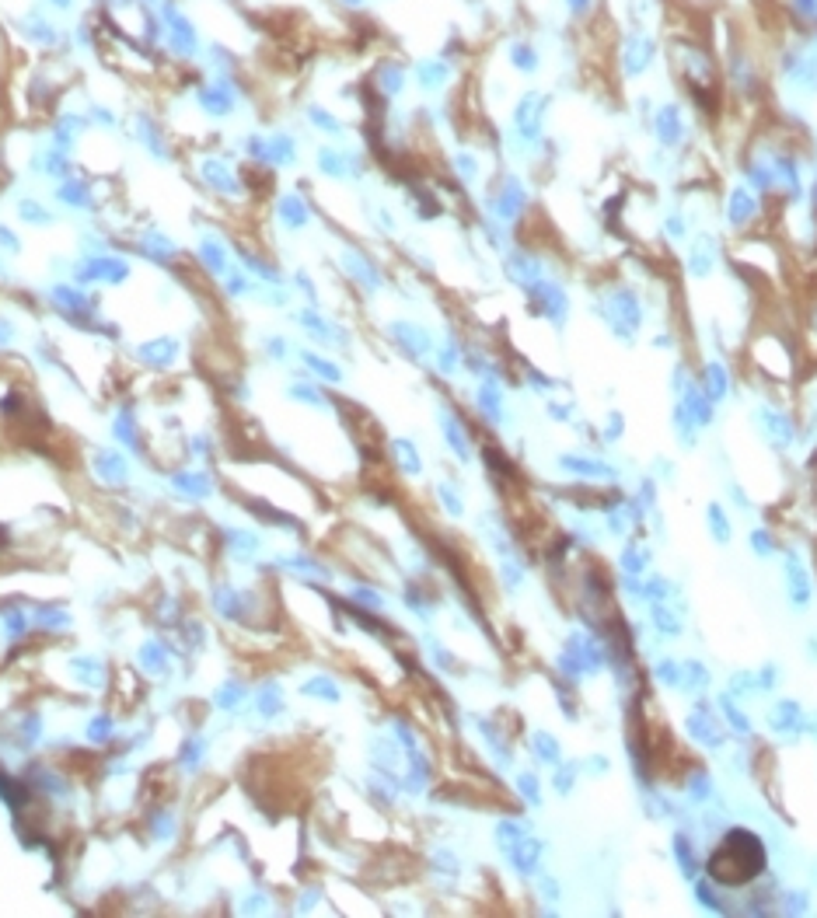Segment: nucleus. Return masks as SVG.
I'll return each instance as SVG.
<instances>
[{"instance_id": "nucleus-1", "label": "nucleus", "mask_w": 817, "mask_h": 918, "mask_svg": "<svg viewBox=\"0 0 817 918\" xmlns=\"http://www.w3.org/2000/svg\"><path fill=\"white\" fill-rule=\"evenodd\" d=\"M706 873L709 880H717L723 887H741L754 880L758 873H765V845L761 838L748 831V827H730L723 835L709 862H706Z\"/></svg>"}, {"instance_id": "nucleus-2", "label": "nucleus", "mask_w": 817, "mask_h": 918, "mask_svg": "<svg viewBox=\"0 0 817 918\" xmlns=\"http://www.w3.org/2000/svg\"><path fill=\"white\" fill-rule=\"evenodd\" d=\"M594 315L601 318L604 325H608V332L625 343V346H632L636 343V332H639V325H643V301L636 297V290L632 286H612V290H604L601 297H597V304H594Z\"/></svg>"}, {"instance_id": "nucleus-3", "label": "nucleus", "mask_w": 817, "mask_h": 918, "mask_svg": "<svg viewBox=\"0 0 817 918\" xmlns=\"http://www.w3.org/2000/svg\"><path fill=\"white\" fill-rule=\"evenodd\" d=\"M674 53V70L682 77L688 92H717L719 88V66L717 57L706 49V42H691V39H678L671 46Z\"/></svg>"}, {"instance_id": "nucleus-4", "label": "nucleus", "mask_w": 817, "mask_h": 918, "mask_svg": "<svg viewBox=\"0 0 817 918\" xmlns=\"http://www.w3.org/2000/svg\"><path fill=\"white\" fill-rule=\"evenodd\" d=\"M660 60V39L647 29H632V32L621 35L619 42V70L621 77L636 81L643 74H650Z\"/></svg>"}, {"instance_id": "nucleus-5", "label": "nucleus", "mask_w": 817, "mask_h": 918, "mask_svg": "<svg viewBox=\"0 0 817 918\" xmlns=\"http://www.w3.org/2000/svg\"><path fill=\"white\" fill-rule=\"evenodd\" d=\"M549 105H552V95L538 92V88H527L517 98V105H514V129H517L521 140H527V144L542 140V129H545V119H549Z\"/></svg>"}, {"instance_id": "nucleus-6", "label": "nucleus", "mask_w": 817, "mask_h": 918, "mask_svg": "<svg viewBox=\"0 0 817 918\" xmlns=\"http://www.w3.org/2000/svg\"><path fill=\"white\" fill-rule=\"evenodd\" d=\"M158 18H161L164 32H168V46L178 53V57H196L199 49V35H196V25L175 7V0H161L158 4Z\"/></svg>"}, {"instance_id": "nucleus-7", "label": "nucleus", "mask_w": 817, "mask_h": 918, "mask_svg": "<svg viewBox=\"0 0 817 918\" xmlns=\"http://www.w3.org/2000/svg\"><path fill=\"white\" fill-rule=\"evenodd\" d=\"M524 293H527V301H531L535 315H542L545 321H552L556 328L566 325V318H569V293H566V286L562 284H556V280H538L535 286H527Z\"/></svg>"}, {"instance_id": "nucleus-8", "label": "nucleus", "mask_w": 817, "mask_h": 918, "mask_svg": "<svg viewBox=\"0 0 817 918\" xmlns=\"http://www.w3.org/2000/svg\"><path fill=\"white\" fill-rule=\"evenodd\" d=\"M726 77H730V88L737 92V95H758L761 92V66L754 60L748 49H741V46H734L730 53H726Z\"/></svg>"}, {"instance_id": "nucleus-9", "label": "nucleus", "mask_w": 817, "mask_h": 918, "mask_svg": "<svg viewBox=\"0 0 817 918\" xmlns=\"http://www.w3.org/2000/svg\"><path fill=\"white\" fill-rule=\"evenodd\" d=\"M654 136L660 147L674 151L685 140V109L678 101H664L654 109Z\"/></svg>"}, {"instance_id": "nucleus-10", "label": "nucleus", "mask_w": 817, "mask_h": 918, "mask_svg": "<svg viewBox=\"0 0 817 918\" xmlns=\"http://www.w3.org/2000/svg\"><path fill=\"white\" fill-rule=\"evenodd\" d=\"M758 210H761V203H758V196H754L748 186H734V189L726 192L723 217H726V227H730V231H744V227L758 217Z\"/></svg>"}, {"instance_id": "nucleus-11", "label": "nucleus", "mask_w": 817, "mask_h": 918, "mask_svg": "<svg viewBox=\"0 0 817 918\" xmlns=\"http://www.w3.org/2000/svg\"><path fill=\"white\" fill-rule=\"evenodd\" d=\"M524 206H527V192H524L521 179H517V175H507V179L500 182L496 199H492L496 217H500V221H507V223H514L524 214Z\"/></svg>"}, {"instance_id": "nucleus-12", "label": "nucleus", "mask_w": 817, "mask_h": 918, "mask_svg": "<svg viewBox=\"0 0 817 918\" xmlns=\"http://www.w3.org/2000/svg\"><path fill=\"white\" fill-rule=\"evenodd\" d=\"M717 262H719V245L713 234H699L695 241H691V249H688V273L695 276V280H709L713 273H717Z\"/></svg>"}, {"instance_id": "nucleus-13", "label": "nucleus", "mask_w": 817, "mask_h": 918, "mask_svg": "<svg viewBox=\"0 0 817 918\" xmlns=\"http://www.w3.org/2000/svg\"><path fill=\"white\" fill-rule=\"evenodd\" d=\"M685 730L695 744H702V748H709V751L723 748V740H726V737H723V727L717 723V716L706 713V705H699L695 713H688Z\"/></svg>"}, {"instance_id": "nucleus-14", "label": "nucleus", "mask_w": 817, "mask_h": 918, "mask_svg": "<svg viewBox=\"0 0 817 918\" xmlns=\"http://www.w3.org/2000/svg\"><path fill=\"white\" fill-rule=\"evenodd\" d=\"M413 77H416V84L423 88V92H440V88H448V81L455 77V66L448 57H423V60H416L413 66Z\"/></svg>"}, {"instance_id": "nucleus-15", "label": "nucleus", "mask_w": 817, "mask_h": 918, "mask_svg": "<svg viewBox=\"0 0 817 918\" xmlns=\"http://www.w3.org/2000/svg\"><path fill=\"white\" fill-rule=\"evenodd\" d=\"M754 419H758L761 433L769 437L772 447H789V443H793V423H789V415L769 409V406H761V409L754 412Z\"/></svg>"}, {"instance_id": "nucleus-16", "label": "nucleus", "mask_w": 817, "mask_h": 918, "mask_svg": "<svg viewBox=\"0 0 817 918\" xmlns=\"http://www.w3.org/2000/svg\"><path fill=\"white\" fill-rule=\"evenodd\" d=\"M769 164L776 171V189H783L789 199H796L800 196V164H796V158L789 151H776V154H769Z\"/></svg>"}, {"instance_id": "nucleus-17", "label": "nucleus", "mask_w": 817, "mask_h": 918, "mask_svg": "<svg viewBox=\"0 0 817 918\" xmlns=\"http://www.w3.org/2000/svg\"><path fill=\"white\" fill-rule=\"evenodd\" d=\"M507 273L514 276V284L527 290V286H535L538 280H545V266H542V258L538 255H527V252H514L507 258Z\"/></svg>"}, {"instance_id": "nucleus-18", "label": "nucleus", "mask_w": 817, "mask_h": 918, "mask_svg": "<svg viewBox=\"0 0 817 918\" xmlns=\"http://www.w3.org/2000/svg\"><path fill=\"white\" fill-rule=\"evenodd\" d=\"M507 64L514 66L517 74H524V77H531V74L542 70V49L531 39H514L507 46Z\"/></svg>"}, {"instance_id": "nucleus-19", "label": "nucleus", "mask_w": 817, "mask_h": 918, "mask_svg": "<svg viewBox=\"0 0 817 918\" xmlns=\"http://www.w3.org/2000/svg\"><path fill=\"white\" fill-rule=\"evenodd\" d=\"M388 332H392V339L405 349L409 356L423 360L426 353H430V336H426L423 328H416V325H409V321H395Z\"/></svg>"}, {"instance_id": "nucleus-20", "label": "nucleus", "mask_w": 817, "mask_h": 918, "mask_svg": "<svg viewBox=\"0 0 817 918\" xmlns=\"http://www.w3.org/2000/svg\"><path fill=\"white\" fill-rule=\"evenodd\" d=\"M405 81H409V70L398 64V60H381L378 74H374V88L385 98H395L405 92Z\"/></svg>"}, {"instance_id": "nucleus-21", "label": "nucleus", "mask_w": 817, "mask_h": 918, "mask_svg": "<svg viewBox=\"0 0 817 918\" xmlns=\"http://www.w3.org/2000/svg\"><path fill=\"white\" fill-rule=\"evenodd\" d=\"M559 465L566 468V472H577V476L584 478H604V482H612V478H619V472L608 465V461H597V458H580V454H562L559 458Z\"/></svg>"}, {"instance_id": "nucleus-22", "label": "nucleus", "mask_w": 817, "mask_h": 918, "mask_svg": "<svg viewBox=\"0 0 817 918\" xmlns=\"http://www.w3.org/2000/svg\"><path fill=\"white\" fill-rule=\"evenodd\" d=\"M769 727L776 730V733H783V737H796V733L804 730V713H800V705H796L793 698L776 702V709H772V716H769Z\"/></svg>"}, {"instance_id": "nucleus-23", "label": "nucleus", "mask_w": 817, "mask_h": 918, "mask_svg": "<svg viewBox=\"0 0 817 918\" xmlns=\"http://www.w3.org/2000/svg\"><path fill=\"white\" fill-rule=\"evenodd\" d=\"M699 384H702V391L719 406V402L730 395V371H726V363L709 360V363L702 367V374H699Z\"/></svg>"}, {"instance_id": "nucleus-24", "label": "nucleus", "mask_w": 817, "mask_h": 918, "mask_svg": "<svg viewBox=\"0 0 817 918\" xmlns=\"http://www.w3.org/2000/svg\"><path fill=\"white\" fill-rule=\"evenodd\" d=\"M744 179H748V189L754 196H772L776 192V171H772L769 158H761V154L744 164Z\"/></svg>"}, {"instance_id": "nucleus-25", "label": "nucleus", "mask_w": 817, "mask_h": 918, "mask_svg": "<svg viewBox=\"0 0 817 918\" xmlns=\"http://www.w3.org/2000/svg\"><path fill=\"white\" fill-rule=\"evenodd\" d=\"M343 262H346V269L353 273V280H357L363 290H378V286H381V273L370 266V258H367V255L346 252V258H343Z\"/></svg>"}, {"instance_id": "nucleus-26", "label": "nucleus", "mask_w": 817, "mask_h": 918, "mask_svg": "<svg viewBox=\"0 0 817 918\" xmlns=\"http://www.w3.org/2000/svg\"><path fill=\"white\" fill-rule=\"evenodd\" d=\"M199 101H203V109L206 112H213V116H224L230 112V105H234V92H230L228 84H206V88H199Z\"/></svg>"}, {"instance_id": "nucleus-27", "label": "nucleus", "mask_w": 817, "mask_h": 918, "mask_svg": "<svg viewBox=\"0 0 817 918\" xmlns=\"http://www.w3.org/2000/svg\"><path fill=\"white\" fill-rule=\"evenodd\" d=\"M786 587H789V601L807 604L811 601V580L796 559H786Z\"/></svg>"}, {"instance_id": "nucleus-28", "label": "nucleus", "mask_w": 817, "mask_h": 918, "mask_svg": "<svg viewBox=\"0 0 817 918\" xmlns=\"http://www.w3.org/2000/svg\"><path fill=\"white\" fill-rule=\"evenodd\" d=\"M709 685V667L702 664V660H685L682 664V692H702Z\"/></svg>"}, {"instance_id": "nucleus-29", "label": "nucleus", "mask_w": 817, "mask_h": 918, "mask_svg": "<svg viewBox=\"0 0 817 918\" xmlns=\"http://www.w3.org/2000/svg\"><path fill=\"white\" fill-rule=\"evenodd\" d=\"M538 855H542V842L538 838H524L514 845V862L521 873H535L538 870Z\"/></svg>"}, {"instance_id": "nucleus-30", "label": "nucleus", "mask_w": 817, "mask_h": 918, "mask_svg": "<svg viewBox=\"0 0 817 918\" xmlns=\"http://www.w3.org/2000/svg\"><path fill=\"white\" fill-rule=\"evenodd\" d=\"M650 622H654V629L656 633H664V635H682V618L667 608L664 601H656L654 608H650Z\"/></svg>"}, {"instance_id": "nucleus-31", "label": "nucleus", "mask_w": 817, "mask_h": 918, "mask_svg": "<svg viewBox=\"0 0 817 918\" xmlns=\"http://www.w3.org/2000/svg\"><path fill=\"white\" fill-rule=\"evenodd\" d=\"M621 570H625V576H639V573L647 570V563H650V552L647 548H639L636 541H629L625 548H621Z\"/></svg>"}, {"instance_id": "nucleus-32", "label": "nucleus", "mask_w": 817, "mask_h": 918, "mask_svg": "<svg viewBox=\"0 0 817 918\" xmlns=\"http://www.w3.org/2000/svg\"><path fill=\"white\" fill-rule=\"evenodd\" d=\"M671 419H674V433H678V441L685 443V447H695V430H699V426H695L691 412H688L685 406L678 402V406H674V412H671Z\"/></svg>"}, {"instance_id": "nucleus-33", "label": "nucleus", "mask_w": 817, "mask_h": 918, "mask_svg": "<svg viewBox=\"0 0 817 918\" xmlns=\"http://www.w3.org/2000/svg\"><path fill=\"white\" fill-rule=\"evenodd\" d=\"M719 709H723V716H726V723L734 727V733H741V737H748L752 733V723H748V716L737 709V702L730 695H723L719 698Z\"/></svg>"}, {"instance_id": "nucleus-34", "label": "nucleus", "mask_w": 817, "mask_h": 918, "mask_svg": "<svg viewBox=\"0 0 817 918\" xmlns=\"http://www.w3.org/2000/svg\"><path fill=\"white\" fill-rule=\"evenodd\" d=\"M535 755L545 761V765H559V758H562V748H559V740L552 737V733H535Z\"/></svg>"}, {"instance_id": "nucleus-35", "label": "nucleus", "mask_w": 817, "mask_h": 918, "mask_svg": "<svg viewBox=\"0 0 817 918\" xmlns=\"http://www.w3.org/2000/svg\"><path fill=\"white\" fill-rule=\"evenodd\" d=\"M674 859H678V866H682V873H685L688 880H695V873H699V862H695L691 842H688L685 835H678V838H674Z\"/></svg>"}, {"instance_id": "nucleus-36", "label": "nucleus", "mask_w": 817, "mask_h": 918, "mask_svg": "<svg viewBox=\"0 0 817 918\" xmlns=\"http://www.w3.org/2000/svg\"><path fill=\"white\" fill-rule=\"evenodd\" d=\"M706 520H709L713 538H717L719 545H726V541H730V520H726V513H723L719 503H709V507H706Z\"/></svg>"}, {"instance_id": "nucleus-37", "label": "nucleus", "mask_w": 817, "mask_h": 918, "mask_svg": "<svg viewBox=\"0 0 817 918\" xmlns=\"http://www.w3.org/2000/svg\"><path fill=\"white\" fill-rule=\"evenodd\" d=\"M318 164H322V171L332 175V179H343L346 175V164H350V154H343V151H332L326 147L322 154H318Z\"/></svg>"}, {"instance_id": "nucleus-38", "label": "nucleus", "mask_w": 817, "mask_h": 918, "mask_svg": "<svg viewBox=\"0 0 817 918\" xmlns=\"http://www.w3.org/2000/svg\"><path fill=\"white\" fill-rule=\"evenodd\" d=\"M688 800H691V803L713 800V779H709L706 772H695V775L688 779Z\"/></svg>"}, {"instance_id": "nucleus-39", "label": "nucleus", "mask_w": 817, "mask_h": 918, "mask_svg": "<svg viewBox=\"0 0 817 918\" xmlns=\"http://www.w3.org/2000/svg\"><path fill=\"white\" fill-rule=\"evenodd\" d=\"M643 598L647 601H667V598H674V583L671 580H664V576H650L647 583H643Z\"/></svg>"}, {"instance_id": "nucleus-40", "label": "nucleus", "mask_w": 817, "mask_h": 918, "mask_svg": "<svg viewBox=\"0 0 817 918\" xmlns=\"http://www.w3.org/2000/svg\"><path fill=\"white\" fill-rule=\"evenodd\" d=\"M789 14L804 25H817V0H786Z\"/></svg>"}, {"instance_id": "nucleus-41", "label": "nucleus", "mask_w": 817, "mask_h": 918, "mask_svg": "<svg viewBox=\"0 0 817 918\" xmlns=\"http://www.w3.org/2000/svg\"><path fill=\"white\" fill-rule=\"evenodd\" d=\"M308 119H311V127L326 129V133H343V123H339L332 112H326L322 105H311V109H308Z\"/></svg>"}, {"instance_id": "nucleus-42", "label": "nucleus", "mask_w": 817, "mask_h": 918, "mask_svg": "<svg viewBox=\"0 0 817 918\" xmlns=\"http://www.w3.org/2000/svg\"><path fill=\"white\" fill-rule=\"evenodd\" d=\"M654 674H656V681L667 685V688H678V685H682V664H678V660H660V664L654 667Z\"/></svg>"}, {"instance_id": "nucleus-43", "label": "nucleus", "mask_w": 817, "mask_h": 918, "mask_svg": "<svg viewBox=\"0 0 817 918\" xmlns=\"http://www.w3.org/2000/svg\"><path fill=\"white\" fill-rule=\"evenodd\" d=\"M597 4H601V0H562V11H566L573 22H587V18H594Z\"/></svg>"}, {"instance_id": "nucleus-44", "label": "nucleus", "mask_w": 817, "mask_h": 918, "mask_svg": "<svg viewBox=\"0 0 817 918\" xmlns=\"http://www.w3.org/2000/svg\"><path fill=\"white\" fill-rule=\"evenodd\" d=\"M280 214L287 217V223H291V227H304V223H308V210H304V203H300L297 196H287V199H283Z\"/></svg>"}, {"instance_id": "nucleus-45", "label": "nucleus", "mask_w": 817, "mask_h": 918, "mask_svg": "<svg viewBox=\"0 0 817 918\" xmlns=\"http://www.w3.org/2000/svg\"><path fill=\"white\" fill-rule=\"evenodd\" d=\"M695 894H699V901L709 908V912H726V905L717 897V890H713V884H706V880H699L695 884Z\"/></svg>"}, {"instance_id": "nucleus-46", "label": "nucleus", "mask_w": 817, "mask_h": 918, "mask_svg": "<svg viewBox=\"0 0 817 918\" xmlns=\"http://www.w3.org/2000/svg\"><path fill=\"white\" fill-rule=\"evenodd\" d=\"M664 231H667V238H671V241H685V238H688L685 214H671V217L664 221Z\"/></svg>"}, {"instance_id": "nucleus-47", "label": "nucleus", "mask_w": 817, "mask_h": 918, "mask_svg": "<svg viewBox=\"0 0 817 918\" xmlns=\"http://www.w3.org/2000/svg\"><path fill=\"white\" fill-rule=\"evenodd\" d=\"M752 552H754V555H761V559H769V555L776 552V545H772V535H769V531H761V528H758V531H752Z\"/></svg>"}, {"instance_id": "nucleus-48", "label": "nucleus", "mask_w": 817, "mask_h": 918, "mask_svg": "<svg viewBox=\"0 0 817 918\" xmlns=\"http://www.w3.org/2000/svg\"><path fill=\"white\" fill-rule=\"evenodd\" d=\"M479 406L490 412L492 419H500V391H496L492 384H486V388L479 391Z\"/></svg>"}, {"instance_id": "nucleus-49", "label": "nucleus", "mask_w": 817, "mask_h": 918, "mask_svg": "<svg viewBox=\"0 0 817 918\" xmlns=\"http://www.w3.org/2000/svg\"><path fill=\"white\" fill-rule=\"evenodd\" d=\"M304 360H308V363H311V371H318L322 378H328V380H339V378H343V374L335 371V363H328V360H322V356H311V353H308Z\"/></svg>"}, {"instance_id": "nucleus-50", "label": "nucleus", "mask_w": 817, "mask_h": 918, "mask_svg": "<svg viewBox=\"0 0 817 918\" xmlns=\"http://www.w3.org/2000/svg\"><path fill=\"white\" fill-rule=\"evenodd\" d=\"M273 161H294V144L287 140V136H280V140H273Z\"/></svg>"}, {"instance_id": "nucleus-51", "label": "nucleus", "mask_w": 817, "mask_h": 918, "mask_svg": "<svg viewBox=\"0 0 817 918\" xmlns=\"http://www.w3.org/2000/svg\"><path fill=\"white\" fill-rule=\"evenodd\" d=\"M573 779H577V765H569V768H559V772H556V790L566 796V792L573 790Z\"/></svg>"}, {"instance_id": "nucleus-52", "label": "nucleus", "mask_w": 817, "mask_h": 918, "mask_svg": "<svg viewBox=\"0 0 817 918\" xmlns=\"http://www.w3.org/2000/svg\"><path fill=\"white\" fill-rule=\"evenodd\" d=\"M517 838H521V827H517V824H500V845L514 849V845H517Z\"/></svg>"}, {"instance_id": "nucleus-53", "label": "nucleus", "mask_w": 817, "mask_h": 918, "mask_svg": "<svg viewBox=\"0 0 817 918\" xmlns=\"http://www.w3.org/2000/svg\"><path fill=\"white\" fill-rule=\"evenodd\" d=\"M521 792L527 796V803H542V792H538L535 775H521Z\"/></svg>"}, {"instance_id": "nucleus-54", "label": "nucleus", "mask_w": 817, "mask_h": 918, "mask_svg": "<svg viewBox=\"0 0 817 918\" xmlns=\"http://www.w3.org/2000/svg\"><path fill=\"white\" fill-rule=\"evenodd\" d=\"M455 164L461 168V179H475V158H468V154H458Z\"/></svg>"}, {"instance_id": "nucleus-55", "label": "nucleus", "mask_w": 817, "mask_h": 918, "mask_svg": "<svg viewBox=\"0 0 817 918\" xmlns=\"http://www.w3.org/2000/svg\"><path fill=\"white\" fill-rule=\"evenodd\" d=\"M455 367H458V353L448 346V349H444V356H440V371H448V374H451Z\"/></svg>"}, {"instance_id": "nucleus-56", "label": "nucleus", "mask_w": 817, "mask_h": 918, "mask_svg": "<svg viewBox=\"0 0 817 918\" xmlns=\"http://www.w3.org/2000/svg\"><path fill=\"white\" fill-rule=\"evenodd\" d=\"M608 423H612V426H608V441H619V433L625 430V426H621V415L615 412V415H612Z\"/></svg>"}, {"instance_id": "nucleus-57", "label": "nucleus", "mask_w": 817, "mask_h": 918, "mask_svg": "<svg viewBox=\"0 0 817 918\" xmlns=\"http://www.w3.org/2000/svg\"><path fill=\"white\" fill-rule=\"evenodd\" d=\"M587 768H590V772H597V775H604V772H608V761L597 755V761H590Z\"/></svg>"}, {"instance_id": "nucleus-58", "label": "nucleus", "mask_w": 817, "mask_h": 918, "mask_svg": "<svg viewBox=\"0 0 817 918\" xmlns=\"http://www.w3.org/2000/svg\"><path fill=\"white\" fill-rule=\"evenodd\" d=\"M339 4H343V7H350V11H360V7H367L370 0H339Z\"/></svg>"}, {"instance_id": "nucleus-59", "label": "nucleus", "mask_w": 817, "mask_h": 918, "mask_svg": "<svg viewBox=\"0 0 817 918\" xmlns=\"http://www.w3.org/2000/svg\"><path fill=\"white\" fill-rule=\"evenodd\" d=\"M53 4H56V7H70V4H74V0H53Z\"/></svg>"}, {"instance_id": "nucleus-60", "label": "nucleus", "mask_w": 817, "mask_h": 918, "mask_svg": "<svg viewBox=\"0 0 817 918\" xmlns=\"http://www.w3.org/2000/svg\"><path fill=\"white\" fill-rule=\"evenodd\" d=\"M814 196H817V186H814Z\"/></svg>"}]
</instances>
